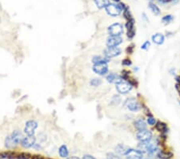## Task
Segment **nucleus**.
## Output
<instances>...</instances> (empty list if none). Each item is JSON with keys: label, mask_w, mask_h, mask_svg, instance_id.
I'll use <instances>...</instances> for the list:
<instances>
[{"label": "nucleus", "mask_w": 180, "mask_h": 159, "mask_svg": "<svg viewBox=\"0 0 180 159\" xmlns=\"http://www.w3.org/2000/svg\"><path fill=\"white\" fill-rule=\"evenodd\" d=\"M127 159H142L143 158V153L139 150L128 148L127 152L124 154Z\"/></svg>", "instance_id": "8"}, {"label": "nucleus", "mask_w": 180, "mask_h": 159, "mask_svg": "<svg viewBox=\"0 0 180 159\" xmlns=\"http://www.w3.org/2000/svg\"><path fill=\"white\" fill-rule=\"evenodd\" d=\"M149 8L151 9V11H152V13H154L155 16H158L160 14V10L158 7V6L153 2H150L149 3Z\"/></svg>", "instance_id": "23"}, {"label": "nucleus", "mask_w": 180, "mask_h": 159, "mask_svg": "<svg viewBox=\"0 0 180 159\" xmlns=\"http://www.w3.org/2000/svg\"><path fill=\"white\" fill-rule=\"evenodd\" d=\"M174 19V17L171 15H167V16H165L164 17H162V22L163 24L167 25L169 24L170 22Z\"/></svg>", "instance_id": "26"}, {"label": "nucleus", "mask_w": 180, "mask_h": 159, "mask_svg": "<svg viewBox=\"0 0 180 159\" xmlns=\"http://www.w3.org/2000/svg\"><path fill=\"white\" fill-rule=\"evenodd\" d=\"M127 37L130 39V40L133 39L134 37H135V30H133V31H130V32H127Z\"/></svg>", "instance_id": "34"}, {"label": "nucleus", "mask_w": 180, "mask_h": 159, "mask_svg": "<svg viewBox=\"0 0 180 159\" xmlns=\"http://www.w3.org/2000/svg\"><path fill=\"white\" fill-rule=\"evenodd\" d=\"M126 27H127V32L135 30V19H134V18L127 20V23H126Z\"/></svg>", "instance_id": "24"}, {"label": "nucleus", "mask_w": 180, "mask_h": 159, "mask_svg": "<svg viewBox=\"0 0 180 159\" xmlns=\"http://www.w3.org/2000/svg\"><path fill=\"white\" fill-rule=\"evenodd\" d=\"M124 107L131 112H138L142 109V105L135 98H128L125 101Z\"/></svg>", "instance_id": "4"}, {"label": "nucleus", "mask_w": 180, "mask_h": 159, "mask_svg": "<svg viewBox=\"0 0 180 159\" xmlns=\"http://www.w3.org/2000/svg\"><path fill=\"white\" fill-rule=\"evenodd\" d=\"M121 52L122 51H121L119 47H107L103 51V53H104V56H106L108 59H111L113 58V57H115V56H119L121 54Z\"/></svg>", "instance_id": "11"}, {"label": "nucleus", "mask_w": 180, "mask_h": 159, "mask_svg": "<svg viewBox=\"0 0 180 159\" xmlns=\"http://www.w3.org/2000/svg\"><path fill=\"white\" fill-rule=\"evenodd\" d=\"M127 149L128 147L124 145H122V144H118L117 146L115 147V151L116 152V154L118 155H124L127 152Z\"/></svg>", "instance_id": "20"}, {"label": "nucleus", "mask_w": 180, "mask_h": 159, "mask_svg": "<svg viewBox=\"0 0 180 159\" xmlns=\"http://www.w3.org/2000/svg\"><path fill=\"white\" fill-rule=\"evenodd\" d=\"M31 155L29 153L22 152L20 153V154H17L15 159H31Z\"/></svg>", "instance_id": "25"}, {"label": "nucleus", "mask_w": 180, "mask_h": 159, "mask_svg": "<svg viewBox=\"0 0 180 159\" xmlns=\"http://www.w3.org/2000/svg\"><path fill=\"white\" fill-rule=\"evenodd\" d=\"M151 40H152L154 43H155L157 45H161L164 43L165 36L161 33H156L151 37Z\"/></svg>", "instance_id": "16"}, {"label": "nucleus", "mask_w": 180, "mask_h": 159, "mask_svg": "<svg viewBox=\"0 0 180 159\" xmlns=\"http://www.w3.org/2000/svg\"><path fill=\"white\" fill-rule=\"evenodd\" d=\"M120 102H121V97H120L118 95H115V96L112 97V100H111V105H118Z\"/></svg>", "instance_id": "28"}, {"label": "nucleus", "mask_w": 180, "mask_h": 159, "mask_svg": "<svg viewBox=\"0 0 180 159\" xmlns=\"http://www.w3.org/2000/svg\"><path fill=\"white\" fill-rule=\"evenodd\" d=\"M122 64L124 65V66H131L132 64V62L130 59H125L122 61Z\"/></svg>", "instance_id": "33"}, {"label": "nucleus", "mask_w": 180, "mask_h": 159, "mask_svg": "<svg viewBox=\"0 0 180 159\" xmlns=\"http://www.w3.org/2000/svg\"><path fill=\"white\" fill-rule=\"evenodd\" d=\"M114 1H115V2H119L120 0H114Z\"/></svg>", "instance_id": "43"}, {"label": "nucleus", "mask_w": 180, "mask_h": 159, "mask_svg": "<svg viewBox=\"0 0 180 159\" xmlns=\"http://www.w3.org/2000/svg\"><path fill=\"white\" fill-rule=\"evenodd\" d=\"M132 85L127 81H121L120 83L116 85V89L120 94H127L132 89Z\"/></svg>", "instance_id": "10"}, {"label": "nucleus", "mask_w": 180, "mask_h": 159, "mask_svg": "<svg viewBox=\"0 0 180 159\" xmlns=\"http://www.w3.org/2000/svg\"><path fill=\"white\" fill-rule=\"evenodd\" d=\"M173 153L171 151H164V150H161L158 153L157 157L159 159H171L173 157Z\"/></svg>", "instance_id": "19"}, {"label": "nucleus", "mask_w": 180, "mask_h": 159, "mask_svg": "<svg viewBox=\"0 0 180 159\" xmlns=\"http://www.w3.org/2000/svg\"><path fill=\"white\" fill-rule=\"evenodd\" d=\"M122 43V38L121 36H109L107 40V47H118Z\"/></svg>", "instance_id": "13"}, {"label": "nucleus", "mask_w": 180, "mask_h": 159, "mask_svg": "<svg viewBox=\"0 0 180 159\" xmlns=\"http://www.w3.org/2000/svg\"><path fill=\"white\" fill-rule=\"evenodd\" d=\"M158 148V141L157 140L151 139L147 142H140L138 145V149L142 153L147 154H153Z\"/></svg>", "instance_id": "2"}, {"label": "nucleus", "mask_w": 180, "mask_h": 159, "mask_svg": "<svg viewBox=\"0 0 180 159\" xmlns=\"http://www.w3.org/2000/svg\"><path fill=\"white\" fill-rule=\"evenodd\" d=\"M155 129L158 132L161 133H166L167 132V124L162 121H157L155 124Z\"/></svg>", "instance_id": "17"}, {"label": "nucleus", "mask_w": 180, "mask_h": 159, "mask_svg": "<svg viewBox=\"0 0 180 159\" xmlns=\"http://www.w3.org/2000/svg\"><path fill=\"white\" fill-rule=\"evenodd\" d=\"M82 159H96V158L91 154H85L83 155Z\"/></svg>", "instance_id": "37"}, {"label": "nucleus", "mask_w": 180, "mask_h": 159, "mask_svg": "<svg viewBox=\"0 0 180 159\" xmlns=\"http://www.w3.org/2000/svg\"><path fill=\"white\" fill-rule=\"evenodd\" d=\"M110 61V59L107 58L106 56L102 57V56H94L93 59H92V62L95 64H98V63H102V62H105V63H108Z\"/></svg>", "instance_id": "22"}, {"label": "nucleus", "mask_w": 180, "mask_h": 159, "mask_svg": "<svg viewBox=\"0 0 180 159\" xmlns=\"http://www.w3.org/2000/svg\"><path fill=\"white\" fill-rule=\"evenodd\" d=\"M147 124L150 125V126H155L156 124V120L155 118L153 117V116H151V117H147Z\"/></svg>", "instance_id": "31"}, {"label": "nucleus", "mask_w": 180, "mask_h": 159, "mask_svg": "<svg viewBox=\"0 0 180 159\" xmlns=\"http://www.w3.org/2000/svg\"><path fill=\"white\" fill-rule=\"evenodd\" d=\"M107 82H109L111 84H117L120 83L121 81H122L123 79L122 78V76H119V75L116 74V73H114V72H111L109 75H107Z\"/></svg>", "instance_id": "14"}, {"label": "nucleus", "mask_w": 180, "mask_h": 159, "mask_svg": "<svg viewBox=\"0 0 180 159\" xmlns=\"http://www.w3.org/2000/svg\"><path fill=\"white\" fill-rule=\"evenodd\" d=\"M134 126H135V128L138 131L147 130V123H146L144 120L142 118L136 120V121L134 122Z\"/></svg>", "instance_id": "15"}, {"label": "nucleus", "mask_w": 180, "mask_h": 159, "mask_svg": "<svg viewBox=\"0 0 180 159\" xmlns=\"http://www.w3.org/2000/svg\"><path fill=\"white\" fill-rule=\"evenodd\" d=\"M101 84H102V81L99 78H94L90 81V85L93 87H98Z\"/></svg>", "instance_id": "27"}, {"label": "nucleus", "mask_w": 180, "mask_h": 159, "mask_svg": "<svg viewBox=\"0 0 180 159\" xmlns=\"http://www.w3.org/2000/svg\"><path fill=\"white\" fill-rule=\"evenodd\" d=\"M23 135L18 130H15L11 135L7 136L5 139L4 144L5 147L7 149H14L18 146V144H21V141L23 139Z\"/></svg>", "instance_id": "1"}, {"label": "nucleus", "mask_w": 180, "mask_h": 159, "mask_svg": "<svg viewBox=\"0 0 180 159\" xmlns=\"http://www.w3.org/2000/svg\"><path fill=\"white\" fill-rule=\"evenodd\" d=\"M58 154L62 158H67L69 156V150L66 145H62L58 149Z\"/></svg>", "instance_id": "18"}, {"label": "nucleus", "mask_w": 180, "mask_h": 159, "mask_svg": "<svg viewBox=\"0 0 180 159\" xmlns=\"http://www.w3.org/2000/svg\"><path fill=\"white\" fill-rule=\"evenodd\" d=\"M150 46H151V43H150V41H148V40L145 41L144 43H143V44L141 46V49H142V50H147L150 47Z\"/></svg>", "instance_id": "32"}, {"label": "nucleus", "mask_w": 180, "mask_h": 159, "mask_svg": "<svg viewBox=\"0 0 180 159\" xmlns=\"http://www.w3.org/2000/svg\"><path fill=\"white\" fill-rule=\"evenodd\" d=\"M170 73H171V75L175 74V68H171V69L170 70Z\"/></svg>", "instance_id": "40"}, {"label": "nucleus", "mask_w": 180, "mask_h": 159, "mask_svg": "<svg viewBox=\"0 0 180 159\" xmlns=\"http://www.w3.org/2000/svg\"><path fill=\"white\" fill-rule=\"evenodd\" d=\"M38 128V123L34 120H31L26 122L24 128V133L27 136H35L36 129Z\"/></svg>", "instance_id": "7"}, {"label": "nucleus", "mask_w": 180, "mask_h": 159, "mask_svg": "<svg viewBox=\"0 0 180 159\" xmlns=\"http://www.w3.org/2000/svg\"><path fill=\"white\" fill-rule=\"evenodd\" d=\"M123 16H124V18L127 19V20H129L131 19H132V16H131V12H130L129 9L127 7H125L124 10H123Z\"/></svg>", "instance_id": "29"}, {"label": "nucleus", "mask_w": 180, "mask_h": 159, "mask_svg": "<svg viewBox=\"0 0 180 159\" xmlns=\"http://www.w3.org/2000/svg\"><path fill=\"white\" fill-rule=\"evenodd\" d=\"M179 105H180V101H179Z\"/></svg>", "instance_id": "44"}, {"label": "nucleus", "mask_w": 180, "mask_h": 159, "mask_svg": "<svg viewBox=\"0 0 180 159\" xmlns=\"http://www.w3.org/2000/svg\"><path fill=\"white\" fill-rule=\"evenodd\" d=\"M107 30L110 36H121V35L123 33V27L118 22L111 25Z\"/></svg>", "instance_id": "5"}, {"label": "nucleus", "mask_w": 180, "mask_h": 159, "mask_svg": "<svg viewBox=\"0 0 180 159\" xmlns=\"http://www.w3.org/2000/svg\"><path fill=\"white\" fill-rule=\"evenodd\" d=\"M95 2L96 6L98 9H102V8H106V7L110 4L109 0H94Z\"/></svg>", "instance_id": "21"}, {"label": "nucleus", "mask_w": 180, "mask_h": 159, "mask_svg": "<svg viewBox=\"0 0 180 159\" xmlns=\"http://www.w3.org/2000/svg\"><path fill=\"white\" fill-rule=\"evenodd\" d=\"M106 159H107V158H106Z\"/></svg>", "instance_id": "45"}, {"label": "nucleus", "mask_w": 180, "mask_h": 159, "mask_svg": "<svg viewBox=\"0 0 180 159\" xmlns=\"http://www.w3.org/2000/svg\"><path fill=\"white\" fill-rule=\"evenodd\" d=\"M125 5L123 3H118V4H113V3H110L105 9L107 13L109 16H112V17H116L118 16L121 14L122 10H124Z\"/></svg>", "instance_id": "3"}, {"label": "nucleus", "mask_w": 180, "mask_h": 159, "mask_svg": "<svg viewBox=\"0 0 180 159\" xmlns=\"http://www.w3.org/2000/svg\"><path fill=\"white\" fill-rule=\"evenodd\" d=\"M134 48H135V44H131L130 46L127 47V54H132L134 52Z\"/></svg>", "instance_id": "35"}, {"label": "nucleus", "mask_w": 180, "mask_h": 159, "mask_svg": "<svg viewBox=\"0 0 180 159\" xmlns=\"http://www.w3.org/2000/svg\"><path fill=\"white\" fill-rule=\"evenodd\" d=\"M175 81H176V83H178L180 84V76H177L175 77Z\"/></svg>", "instance_id": "41"}, {"label": "nucleus", "mask_w": 180, "mask_h": 159, "mask_svg": "<svg viewBox=\"0 0 180 159\" xmlns=\"http://www.w3.org/2000/svg\"><path fill=\"white\" fill-rule=\"evenodd\" d=\"M158 1L162 3H167V2H171V0H158Z\"/></svg>", "instance_id": "39"}, {"label": "nucleus", "mask_w": 180, "mask_h": 159, "mask_svg": "<svg viewBox=\"0 0 180 159\" xmlns=\"http://www.w3.org/2000/svg\"><path fill=\"white\" fill-rule=\"evenodd\" d=\"M31 159H50V158H46V157H43L42 155L35 154L33 155V156H31Z\"/></svg>", "instance_id": "36"}, {"label": "nucleus", "mask_w": 180, "mask_h": 159, "mask_svg": "<svg viewBox=\"0 0 180 159\" xmlns=\"http://www.w3.org/2000/svg\"><path fill=\"white\" fill-rule=\"evenodd\" d=\"M107 159H121L118 154L114 153H108L107 154Z\"/></svg>", "instance_id": "30"}, {"label": "nucleus", "mask_w": 180, "mask_h": 159, "mask_svg": "<svg viewBox=\"0 0 180 159\" xmlns=\"http://www.w3.org/2000/svg\"><path fill=\"white\" fill-rule=\"evenodd\" d=\"M67 159H80V158L78 157H76V156H71V157H68Z\"/></svg>", "instance_id": "42"}, {"label": "nucleus", "mask_w": 180, "mask_h": 159, "mask_svg": "<svg viewBox=\"0 0 180 159\" xmlns=\"http://www.w3.org/2000/svg\"><path fill=\"white\" fill-rule=\"evenodd\" d=\"M175 89H176V91L178 92V95L180 96V84H178V83L175 84Z\"/></svg>", "instance_id": "38"}, {"label": "nucleus", "mask_w": 180, "mask_h": 159, "mask_svg": "<svg viewBox=\"0 0 180 159\" xmlns=\"http://www.w3.org/2000/svg\"><path fill=\"white\" fill-rule=\"evenodd\" d=\"M136 137L139 142H147L152 139V133L148 130L138 131V133H136Z\"/></svg>", "instance_id": "6"}, {"label": "nucleus", "mask_w": 180, "mask_h": 159, "mask_svg": "<svg viewBox=\"0 0 180 159\" xmlns=\"http://www.w3.org/2000/svg\"><path fill=\"white\" fill-rule=\"evenodd\" d=\"M93 71L96 74L100 75V76H105L108 72L107 63L102 62V63L95 64L93 66Z\"/></svg>", "instance_id": "9"}, {"label": "nucleus", "mask_w": 180, "mask_h": 159, "mask_svg": "<svg viewBox=\"0 0 180 159\" xmlns=\"http://www.w3.org/2000/svg\"><path fill=\"white\" fill-rule=\"evenodd\" d=\"M36 137L35 136H27L24 137L21 141V146L25 149H29L34 147L35 145Z\"/></svg>", "instance_id": "12"}]
</instances>
